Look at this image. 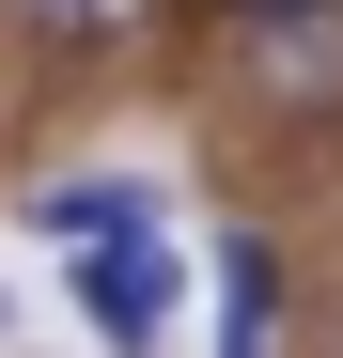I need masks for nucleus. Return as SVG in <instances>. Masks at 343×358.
<instances>
[{
    "label": "nucleus",
    "instance_id": "f257e3e1",
    "mask_svg": "<svg viewBox=\"0 0 343 358\" xmlns=\"http://www.w3.org/2000/svg\"><path fill=\"white\" fill-rule=\"evenodd\" d=\"M234 94L265 109V125H328V109H343V0L250 16V31H234Z\"/></svg>",
    "mask_w": 343,
    "mask_h": 358
},
{
    "label": "nucleus",
    "instance_id": "f03ea898",
    "mask_svg": "<svg viewBox=\"0 0 343 358\" xmlns=\"http://www.w3.org/2000/svg\"><path fill=\"white\" fill-rule=\"evenodd\" d=\"M63 296L94 312V343H109V358H141V343L172 327V250H156V234H141V250H78V265H63Z\"/></svg>",
    "mask_w": 343,
    "mask_h": 358
},
{
    "label": "nucleus",
    "instance_id": "7ed1b4c3",
    "mask_svg": "<svg viewBox=\"0 0 343 358\" xmlns=\"http://www.w3.org/2000/svg\"><path fill=\"white\" fill-rule=\"evenodd\" d=\"M31 234H94V250H141V234H156V187H141V171H63V187H31Z\"/></svg>",
    "mask_w": 343,
    "mask_h": 358
},
{
    "label": "nucleus",
    "instance_id": "20e7f679",
    "mask_svg": "<svg viewBox=\"0 0 343 358\" xmlns=\"http://www.w3.org/2000/svg\"><path fill=\"white\" fill-rule=\"evenodd\" d=\"M265 327H281V250L234 234L218 250V358H265Z\"/></svg>",
    "mask_w": 343,
    "mask_h": 358
},
{
    "label": "nucleus",
    "instance_id": "39448f33",
    "mask_svg": "<svg viewBox=\"0 0 343 358\" xmlns=\"http://www.w3.org/2000/svg\"><path fill=\"white\" fill-rule=\"evenodd\" d=\"M141 16H156V0H16V31H31V47H125Z\"/></svg>",
    "mask_w": 343,
    "mask_h": 358
},
{
    "label": "nucleus",
    "instance_id": "423d86ee",
    "mask_svg": "<svg viewBox=\"0 0 343 358\" xmlns=\"http://www.w3.org/2000/svg\"><path fill=\"white\" fill-rule=\"evenodd\" d=\"M250 16H297V0H234V31H250Z\"/></svg>",
    "mask_w": 343,
    "mask_h": 358
},
{
    "label": "nucleus",
    "instance_id": "0eeeda50",
    "mask_svg": "<svg viewBox=\"0 0 343 358\" xmlns=\"http://www.w3.org/2000/svg\"><path fill=\"white\" fill-rule=\"evenodd\" d=\"M0 327H16V296H0Z\"/></svg>",
    "mask_w": 343,
    "mask_h": 358
}]
</instances>
